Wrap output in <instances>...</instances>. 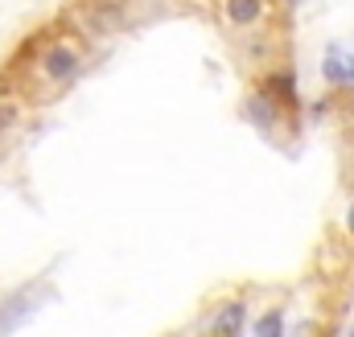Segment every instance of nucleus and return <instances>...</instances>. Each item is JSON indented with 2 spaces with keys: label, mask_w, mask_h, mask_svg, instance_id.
Returning a JSON list of instances; mask_svg holds the SVG:
<instances>
[{
  "label": "nucleus",
  "mask_w": 354,
  "mask_h": 337,
  "mask_svg": "<svg viewBox=\"0 0 354 337\" xmlns=\"http://www.w3.org/2000/svg\"><path fill=\"white\" fill-rule=\"evenodd\" d=\"M83 66H87V50H83L79 37H71L66 29L41 33V37H33L25 62H21V95L29 103L58 99L83 75Z\"/></svg>",
  "instance_id": "1"
},
{
  "label": "nucleus",
  "mask_w": 354,
  "mask_h": 337,
  "mask_svg": "<svg viewBox=\"0 0 354 337\" xmlns=\"http://www.w3.org/2000/svg\"><path fill=\"white\" fill-rule=\"evenodd\" d=\"M75 21L91 37H111V33L128 29V0H79Z\"/></svg>",
  "instance_id": "2"
},
{
  "label": "nucleus",
  "mask_w": 354,
  "mask_h": 337,
  "mask_svg": "<svg viewBox=\"0 0 354 337\" xmlns=\"http://www.w3.org/2000/svg\"><path fill=\"white\" fill-rule=\"evenodd\" d=\"M272 0H223V21L235 33H252L256 25H264Z\"/></svg>",
  "instance_id": "3"
},
{
  "label": "nucleus",
  "mask_w": 354,
  "mask_h": 337,
  "mask_svg": "<svg viewBox=\"0 0 354 337\" xmlns=\"http://www.w3.org/2000/svg\"><path fill=\"white\" fill-rule=\"evenodd\" d=\"M260 95H264V99H272L280 111H292V107H297V75H292L288 66H284V70H272V75H264Z\"/></svg>",
  "instance_id": "4"
},
{
  "label": "nucleus",
  "mask_w": 354,
  "mask_h": 337,
  "mask_svg": "<svg viewBox=\"0 0 354 337\" xmlns=\"http://www.w3.org/2000/svg\"><path fill=\"white\" fill-rule=\"evenodd\" d=\"M239 325H243V300H227L210 321V337H235Z\"/></svg>",
  "instance_id": "5"
},
{
  "label": "nucleus",
  "mask_w": 354,
  "mask_h": 337,
  "mask_svg": "<svg viewBox=\"0 0 354 337\" xmlns=\"http://www.w3.org/2000/svg\"><path fill=\"white\" fill-rule=\"evenodd\" d=\"M248 119H252V124H260V128H276V119H280V107L256 90V95L248 99Z\"/></svg>",
  "instance_id": "6"
},
{
  "label": "nucleus",
  "mask_w": 354,
  "mask_h": 337,
  "mask_svg": "<svg viewBox=\"0 0 354 337\" xmlns=\"http://www.w3.org/2000/svg\"><path fill=\"white\" fill-rule=\"evenodd\" d=\"M351 62H354V58L338 54V50H330V58L322 62V75H326L334 86H346V83H351Z\"/></svg>",
  "instance_id": "7"
},
{
  "label": "nucleus",
  "mask_w": 354,
  "mask_h": 337,
  "mask_svg": "<svg viewBox=\"0 0 354 337\" xmlns=\"http://www.w3.org/2000/svg\"><path fill=\"white\" fill-rule=\"evenodd\" d=\"M256 337H284V313L280 309H268L264 317L256 321Z\"/></svg>",
  "instance_id": "8"
},
{
  "label": "nucleus",
  "mask_w": 354,
  "mask_h": 337,
  "mask_svg": "<svg viewBox=\"0 0 354 337\" xmlns=\"http://www.w3.org/2000/svg\"><path fill=\"white\" fill-rule=\"evenodd\" d=\"M346 231H351V235H354V202H351V206H346Z\"/></svg>",
  "instance_id": "9"
},
{
  "label": "nucleus",
  "mask_w": 354,
  "mask_h": 337,
  "mask_svg": "<svg viewBox=\"0 0 354 337\" xmlns=\"http://www.w3.org/2000/svg\"><path fill=\"white\" fill-rule=\"evenodd\" d=\"M346 337H354V321H351V329H346Z\"/></svg>",
  "instance_id": "10"
},
{
  "label": "nucleus",
  "mask_w": 354,
  "mask_h": 337,
  "mask_svg": "<svg viewBox=\"0 0 354 337\" xmlns=\"http://www.w3.org/2000/svg\"><path fill=\"white\" fill-rule=\"evenodd\" d=\"M292 4H301V0H292Z\"/></svg>",
  "instance_id": "11"
}]
</instances>
